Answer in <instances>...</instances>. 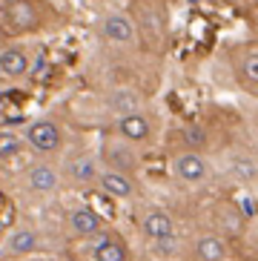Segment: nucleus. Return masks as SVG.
Wrapping results in <instances>:
<instances>
[{
	"label": "nucleus",
	"mask_w": 258,
	"mask_h": 261,
	"mask_svg": "<svg viewBox=\"0 0 258 261\" xmlns=\"http://www.w3.org/2000/svg\"><path fill=\"white\" fill-rule=\"evenodd\" d=\"M69 175L75 178V181H81V184H98L100 178V169H98V161L92 158V155H81V158H75V161L69 164Z\"/></svg>",
	"instance_id": "nucleus-18"
},
{
	"label": "nucleus",
	"mask_w": 258,
	"mask_h": 261,
	"mask_svg": "<svg viewBox=\"0 0 258 261\" xmlns=\"http://www.w3.org/2000/svg\"><path fill=\"white\" fill-rule=\"evenodd\" d=\"M100 32H104V38H107L109 43H118V46H129L138 35L132 15H123V12H112V15L104 17Z\"/></svg>",
	"instance_id": "nucleus-8"
},
{
	"label": "nucleus",
	"mask_w": 258,
	"mask_h": 261,
	"mask_svg": "<svg viewBox=\"0 0 258 261\" xmlns=\"http://www.w3.org/2000/svg\"><path fill=\"white\" fill-rule=\"evenodd\" d=\"M181 138H184V144L190 146V149H204L207 146V129L204 126H198V123H192V126H184L181 129Z\"/></svg>",
	"instance_id": "nucleus-21"
},
{
	"label": "nucleus",
	"mask_w": 258,
	"mask_h": 261,
	"mask_svg": "<svg viewBox=\"0 0 258 261\" xmlns=\"http://www.w3.org/2000/svg\"><path fill=\"white\" fill-rule=\"evenodd\" d=\"M20 135L12 129H0V158H15L17 152H20Z\"/></svg>",
	"instance_id": "nucleus-20"
},
{
	"label": "nucleus",
	"mask_w": 258,
	"mask_h": 261,
	"mask_svg": "<svg viewBox=\"0 0 258 261\" xmlns=\"http://www.w3.org/2000/svg\"><path fill=\"white\" fill-rule=\"evenodd\" d=\"M98 187L104 195H112V198H132L138 192V184L132 175H123V172H115V169H104L98 178Z\"/></svg>",
	"instance_id": "nucleus-10"
},
{
	"label": "nucleus",
	"mask_w": 258,
	"mask_h": 261,
	"mask_svg": "<svg viewBox=\"0 0 258 261\" xmlns=\"http://www.w3.org/2000/svg\"><path fill=\"white\" fill-rule=\"evenodd\" d=\"M26 184L35 192H52V190H58L61 178H58V172H55L49 164H35V167L29 169V175H26Z\"/></svg>",
	"instance_id": "nucleus-16"
},
{
	"label": "nucleus",
	"mask_w": 258,
	"mask_h": 261,
	"mask_svg": "<svg viewBox=\"0 0 258 261\" xmlns=\"http://www.w3.org/2000/svg\"><path fill=\"white\" fill-rule=\"evenodd\" d=\"M46 69H49V63H46V58L40 55V61H38V66H35V72H32V75L40 77V75H46Z\"/></svg>",
	"instance_id": "nucleus-22"
},
{
	"label": "nucleus",
	"mask_w": 258,
	"mask_h": 261,
	"mask_svg": "<svg viewBox=\"0 0 258 261\" xmlns=\"http://www.w3.org/2000/svg\"><path fill=\"white\" fill-rule=\"evenodd\" d=\"M192 258L195 261H227L229 247L221 236H201L192 244Z\"/></svg>",
	"instance_id": "nucleus-15"
},
{
	"label": "nucleus",
	"mask_w": 258,
	"mask_h": 261,
	"mask_svg": "<svg viewBox=\"0 0 258 261\" xmlns=\"http://www.w3.org/2000/svg\"><path fill=\"white\" fill-rule=\"evenodd\" d=\"M55 20V12L43 0H0V29L6 35L40 32Z\"/></svg>",
	"instance_id": "nucleus-1"
},
{
	"label": "nucleus",
	"mask_w": 258,
	"mask_h": 261,
	"mask_svg": "<svg viewBox=\"0 0 258 261\" xmlns=\"http://www.w3.org/2000/svg\"><path fill=\"white\" fill-rule=\"evenodd\" d=\"M213 221L221 232L227 236H241L244 232V210H238L233 201H218L213 207Z\"/></svg>",
	"instance_id": "nucleus-9"
},
{
	"label": "nucleus",
	"mask_w": 258,
	"mask_h": 261,
	"mask_svg": "<svg viewBox=\"0 0 258 261\" xmlns=\"http://www.w3.org/2000/svg\"><path fill=\"white\" fill-rule=\"evenodd\" d=\"M104 164H107V169H115V172H123V175H132V178L141 172V158L135 155V149L126 138L104 141Z\"/></svg>",
	"instance_id": "nucleus-5"
},
{
	"label": "nucleus",
	"mask_w": 258,
	"mask_h": 261,
	"mask_svg": "<svg viewBox=\"0 0 258 261\" xmlns=\"http://www.w3.org/2000/svg\"><path fill=\"white\" fill-rule=\"evenodd\" d=\"M229 66H233V75L244 89L258 92V43L236 46L229 52Z\"/></svg>",
	"instance_id": "nucleus-4"
},
{
	"label": "nucleus",
	"mask_w": 258,
	"mask_h": 261,
	"mask_svg": "<svg viewBox=\"0 0 258 261\" xmlns=\"http://www.w3.org/2000/svg\"><path fill=\"white\" fill-rule=\"evenodd\" d=\"M104 227H107L104 218H100L92 207H78V210L69 213V230H72L75 238H89L98 230H104Z\"/></svg>",
	"instance_id": "nucleus-13"
},
{
	"label": "nucleus",
	"mask_w": 258,
	"mask_h": 261,
	"mask_svg": "<svg viewBox=\"0 0 258 261\" xmlns=\"http://www.w3.org/2000/svg\"><path fill=\"white\" fill-rule=\"evenodd\" d=\"M132 20H135L138 38L144 40L149 52H161L167 43V15L158 0H135L132 3Z\"/></svg>",
	"instance_id": "nucleus-3"
},
{
	"label": "nucleus",
	"mask_w": 258,
	"mask_h": 261,
	"mask_svg": "<svg viewBox=\"0 0 258 261\" xmlns=\"http://www.w3.org/2000/svg\"><path fill=\"white\" fill-rule=\"evenodd\" d=\"M32 72V58L23 46L0 49V75L3 77H23Z\"/></svg>",
	"instance_id": "nucleus-11"
},
{
	"label": "nucleus",
	"mask_w": 258,
	"mask_h": 261,
	"mask_svg": "<svg viewBox=\"0 0 258 261\" xmlns=\"http://www.w3.org/2000/svg\"><path fill=\"white\" fill-rule=\"evenodd\" d=\"M23 141H26L35 152L52 155V152H58V149H61L63 132H61V126H58L55 121L40 118V121H32L29 123V129H26V138H23Z\"/></svg>",
	"instance_id": "nucleus-6"
},
{
	"label": "nucleus",
	"mask_w": 258,
	"mask_h": 261,
	"mask_svg": "<svg viewBox=\"0 0 258 261\" xmlns=\"http://www.w3.org/2000/svg\"><path fill=\"white\" fill-rule=\"evenodd\" d=\"M107 103L118 118L129 115V112H141V95H138L135 89H115Z\"/></svg>",
	"instance_id": "nucleus-17"
},
{
	"label": "nucleus",
	"mask_w": 258,
	"mask_h": 261,
	"mask_svg": "<svg viewBox=\"0 0 258 261\" xmlns=\"http://www.w3.org/2000/svg\"><path fill=\"white\" fill-rule=\"evenodd\" d=\"M38 232H32V230H17V232H12V238H9V250L12 253H17V255H29V253H35L38 250Z\"/></svg>",
	"instance_id": "nucleus-19"
},
{
	"label": "nucleus",
	"mask_w": 258,
	"mask_h": 261,
	"mask_svg": "<svg viewBox=\"0 0 258 261\" xmlns=\"http://www.w3.org/2000/svg\"><path fill=\"white\" fill-rule=\"evenodd\" d=\"M141 230L149 241H164V238H175V221L164 210H149L141 221Z\"/></svg>",
	"instance_id": "nucleus-14"
},
{
	"label": "nucleus",
	"mask_w": 258,
	"mask_h": 261,
	"mask_svg": "<svg viewBox=\"0 0 258 261\" xmlns=\"http://www.w3.org/2000/svg\"><path fill=\"white\" fill-rule=\"evenodd\" d=\"M72 261H132L126 241L115 230L104 227L89 238H75L69 244Z\"/></svg>",
	"instance_id": "nucleus-2"
},
{
	"label": "nucleus",
	"mask_w": 258,
	"mask_h": 261,
	"mask_svg": "<svg viewBox=\"0 0 258 261\" xmlns=\"http://www.w3.org/2000/svg\"><path fill=\"white\" fill-rule=\"evenodd\" d=\"M172 175L178 181H184V184H201L210 175V164H207V158L201 152L187 149V152H178L172 158Z\"/></svg>",
	"instance_id": "nucleus-7"
},
{
	"label": "nucleus",
	"mask_w": 258,
	"mask_h": 261,
	"mask_svg": "<svg viewBox=\"0 0 258 261\" xmlns=\"http://www.w3.org/2000/svg\"><path fill=\"white\" fill-rule=\"evenodd\" d=\"M118 135L126 138L129 144H144L152 135V123L144 112H129V115L118 118Z\"/></svg>",
	"instance_id": "nucleus-12"
}]
</instances>
